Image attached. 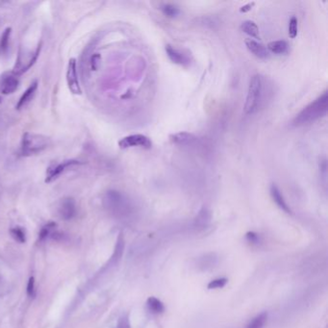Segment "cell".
Segmentation results:
<instances>
[{
    "label": "cell",
    "mask_w": 328,
    "mask_h": 328,
    "mask_svg": "<svg viewBox=\"0 0 328 328\" xmlns=\"http://www.w3.org/2000/svg\"><path fill=\"white\" fill-rule=\"evenodd\" d=\"M328 110V94L325 91L320 97L304 107L293 119V126L308 125L324 117Z\"/></svg>",
    "instance_id": "cell-1"
},
{
    "label": "cell",
    "mask_w": 328,
    "mask_h": 328,
    "mask_svg": "<svg viewBox=\"0 0 328 328\" xmlns=\"http://www.w3.org/2000/svg\"><path fill=\"white\" fill-rule=\"evenodd\" d=\"M52 146V140L41 134L25 132L23 135L21 146L19 150L20 156L28 157L36 155Z\"/></svg>",
    "instance_id": "cell-2"
},
{
    "label": "cell",
    "mask_w": 328,
    "mask_h": 328,
    "mask_svg": "<svg viewBox=\"0 0 328 328\" xmlns=\"http://www.w3.org/2000/svg\"><path fill=\"white\" fill-rule=\"evenodd\" d=\"M263 97V77L259 74L253 75L248 84L247 95L243 106L246 115H252L256 113L261 104Z\"/></svg>",
    "instance_id": "cell-3"
},
{
    "label": "cell",
    "mask_w": 328,
    "mask_h": 328,
    "mask_svg": "<svg viewBox=\"0 0 328 328\" xmlns=\"http://www.w3.org/2000/svg\"><path fill=\"white\" fill-rule=\"evenodd\" d=\"M41 49H42V43H39L36 49H34L33 51L21 50L18 55L16 64L13 68L12 73L16 74L17 76H20V75L26 73L28 70H30L31 67L38 60L39 55L41 53Z\"/></svg>",
    "instance_id": "cell-4"
},
{
    "label": "cell",
    "mask_w": 328,
    "mask_h": 328,
    "mask_svg": "<svg viewBox=\"0 0 328 328\" xmlns=\"http://www.w3.org/2000/svg\"><path fill=\"white\" fill-rule=\"evenodd\" d=\"M80 165H83V163L78 160H74V159L65 160L61 162H53L49 165V168L47 169L45 182H53L54 180L58 179L60 177V175L63 174L66 170L77 167V166H80Z\"/></svg>",
    "instance_id": "cell-5"
},
{
    "label": "cell",
    "mask_w": 328,
    "mask_h": 328,
    "mask_svg": "<svg viewBox=\"0 0 328 328\" xmlns=\"http://www.w3.org/2000/svg\"><path fill=\"white\" fill-rule=\"evenodd\" d=\"M119 146L122 149H128L133 147H141L144 149H150L152 146V142L148 137L142 134L129 135L119 142Z\"/></svg>",
    "instance_id": "cell-6"
},
{
    "label": "cell",
    "mask_w": 328,
    "mask_h": 328,
    "mask_svg": "<svg viewBox=\"0 0 328 328\" xmlns=\"http://www.w3.org/2000/svg\"><path fill=\"white\" fill-rule=\"evenodd\" d=\"M67 83L70 91L73 95H81L82 90L79 84L78 74H77V63L75 58L70 59L67 69Z\"/></svg>",
    "instance_id": "cell-7"
},
{
    "label": "cell",
    "mask_w": 328,
    "mask_h": 328,
    "mask_svg": "<svg viewBox=\"0 0 328 328\" xmlns=\"http://www.w3.org/2000/svg\"><path fill=\"white\" fill-rule=\"evenodd\" d=\"M20 85L19 76L12 72H6L0 75V93L2 95H12Z\"/></svg>",
    "instance_id": "cell-8"
},
{
    "label": "cell",
    "mask_w": 328,
    "mask_h": 328,
    "mask_svg": "<svg viewBox=\"0 0 328 328\" xmlns=\"http://www.w3.org/2000/svg\"><path fill=\"white\" fill-rule=\"evenodd\" d=\"M59 215L65 220H70L75 217L76 203L73 197H66L62 200L59 206Z\"/></svg>",
    "instance_id": "cell-9"
},
{
    "label": "cell",
    "mask_w": 328,
    "mask_h": 328,
    "mask_svg": "<svg viewBox=\"0 0 328 328\" xmlns=\"http://www.w3.org/2000/svg\"><path fill=\"white\" fill-rule=\"evenodd\" d=\"M245 47L254 56L259 59L266 60L269 57V52L265 46L258 43L253 39H246L245 40Z\"/></svg>",
    "instance_id": "cell-10"
},
{
    "label": "cell",
    "mask_w": 328,
    "mask_h": 328,
    "mask_svg": "<svg viewBox=\"0 0 328 328\" xmlns=\"http://www.w3.org/2000/svg\"><path fill=\"white\" fill-rule=\"evenodd\" d=\"M166 52L168 57L170 58V61L176 65L182 66V67H189L191 62L187 55H185L183 52L178 49H174L170 45L166 46Z\"/></svg>",
    "instance_id": "cell-11"
},
{
    "label": "cell",
    "mask_w": 328,
    "mask_h": 328,
    "mask_svg": "<svg viewBox=\"0 0 328 328\" xmlns=\"http://www.w3.org/2000/svg\"><path fill=\"white\" fill-rule=\"evenodd\" d=\"M170 139L173 144L180 146H193L197 142V137L194 134L188 132L172 134L170 135Z\"/></svg>",
    "instance_id": "cell-12"
},
{
    "label": "cell",
    "mask_w": 328,
    "mask_h": 328,
    "mask_svg": "<svg viewBox=\"0 0 328 328\" xmlns=\"http://www.w3.org/2000/svg\"><path fill=\"white\" fill-rule=\"evenodd\" d=\"M39 87V82L38 80H35L34 82H32L29 87L26 89L25 93L23 94V96L20 98L19 102L16 105V109L22 110L25 108V106L34 98L35 95H36L37 90Z\"/></svg>",
    "instance_id": "cell-13"
},
{
    "label": "cell",
    "mask_w": 328,
    "mask_h": 328,
    "mask_svg": "<svg viewBox=\"0 0 328 328\" xmlns=\"http://www.w3.org/2000/svg\"><path fill=\"white\" fill-rule=\"evenodd\" d=\"M269 193H270V195H271V198L272 200L275 202V204L277 206L279 207L280 209L282 211H284L285 213L287 214H292V210L291 208L289 207V205L287 204L285 198L283 195L281 194L278 187L275 185V184H272L269 188Z\"/></svg>",
    "instance_id": "cell-14"
},
{
    "label": "cell",
    "mask_w": 328,
    "mask_h": 328,
    "mask_svg": "<svg viewBox=\"0 0 328 328\" xmlns=\"http://www.w3.org/2000/svg\"><path fill=\"white\" fill-rule=\"evenodd\" d=\"M11 34H12V28L7 27L0 37V56L6 55L8 53Z\"/></svg>",
    "instance_id": "cell-15"
},
{
    "label": "cell",
    "mask_w": 328,
    "mask_h": 328,
    "mask_svg": "<svg viewBox=\"0 0 328 328\" xmlns=\"http://www.w3.org/2000/svg\"><path fill=\"white\" fill-rule=\"evenodd\" d=\"M241 30L243 31V33L247 34L248 36L251 37L253 39H259L260 38L259 28L256 25L255 23H253L251 21L243 22L242 25H241Z\"/></svg>",
    "instance_id": "cell-16"
},
{
    "label": "cell",
    "mask_w": 328,
    "mask_h": 328,
    "mask_svg": "<svg viewBox=\"0 0 328 328\" xmlns=\"http://www.w3.org/2000/svg\"><path fill=\"white\" fill-rule=\"evenodd\" d=\"M267 49L268 52L270 51L274 54H284L288 51L289 46L285 41H274V42H270L267 45Z\"/></svg>",
    "instance_id": "cell-17"
},
{
    "label": "cell",
    "mask_w": 328,
    "mask_h": 328,
    "mask_svg": "<svg viewBox=\"0 0 328 328\" xmlns=\"http://www.w3.org/2000/svg\"><path fill=\"white\" fill-rule=\"evenodd\" d=\"M147 307L148 309L154 314H163L165 312V305L164 303L154 296H150L147 298Z\"/></svg>",
    "instance_id": "cell-18"
},
{
    "label": "cell",
    "mask_w": 328,
    "mask_h": 328,
    "mask_svg": "<svg viewBox=\"0 0 328 328\" xmlns=\"http://www.w3.org/2000/svg\"><path fill=\"white\" fill-rule=\"evenodd\" d=\"M267 313L262 312L258 316H256L247 325L246 328H264L265 324L267 323Z\"/></svg>",
    "instance_id": "cell-19"
},
{
    "label": "cell",
    "mask_w": 328,
    "mask_h": 328,
    "mask_svg": "<svg viewBox=\"0 0 328 328\" xmlns=\"http://www.w3.org/2000/svg\"><path fill=\"white\" fill-rule=\"evenodd\" d=\"M160 9L163 14L168 18H176L180 14L179 8L173 4H170V3L161 5Z\"/></svg>",
    "instance_id": "cell-20"
},
{
    "label": "cell",
    "mask_w": 328,
    "mask_h": 328,
    "mask_svg": "<svg viewBox=\"0 0 328 328\" xmlns=\"http://www.w3.org/2000/svg\"><path fill=\"white\" fill-rule=\"evenodd\" d=\"M56 226H57V223L53 222V221H50L48 224L43 226V228L39 233V240L44 241L45 239H47L50 236V234L53 232V230L56 228Z\"/></svg>",
    "instance_id": "cell-21"
},
{
    "label": "cell",
    "mask_w": 328,
    "mask_h": 328,
    "mask_svg": "<svg viewBox=\"0 0 328 328\" xmlns=\"http://www.w3.org/2000/svg\"><path fill=\"white\" fill-rule=\"evenodd\" d=\"M10 233H11V236L14 238V240L17 241L18 243H25L26 242L25 232L22 227H20V226L14 227L10 230Z\"/></svg>",
    "instance_id": "cell-22"
},
{
    "label": "cell",
    "mask_w": 328,
    "mask_h": 328,
    "mask_svg": "<svg viewBox=\"0 0 328 328\" xmlns=\"http://www.w3.org/2000/svg\"><path fill=\"white\" fill-rule=\"evenodd\" d=\"M228 283V279L225 277H221V278H217V279L212 280L208 283L207 288L209 290H216V289H221L223 287H225V285Z\"/></svg>",
    "instance_id": "cell-23"
},
{
    "label": "cell",
    "mask_w": 328,
    "mask_h": 328,
    "mask_svg": "<svg viewBox=\"0 0 328 328\" xmlns=\"http://www.w3.org/2000/svg\"><path fill=\"white\" fill-rule=\"evenodd\" d=\"M288 32H289V36L292 39H294L295 37L297 36L298 33V22L297 19L293 16L290 21H289V27H288Z\"/></svg>",
    "instance_id": "cell-24"
},
{
    "label": "cell",
    "mask_w": 328,
    "mask_h": 328,
    "mask_svg": "<svg viewBox=\"0 0 328 328\" xmlns=\"http://www.w3.org/2000/svg\"><path fill=\"white\" fill-rule=\"evenodd\" d=\"M210 219H211V215H210L209 211H208L207 209H205V208H203V209L199 212L198 216L196 217V222H197L198 224L204 225V224H206V223H208V222L210 221Z\"/></svg>",
    "instance_id": "cell-25"
},
{
    "label": "cell",
    "mask_w": 328,
    "mask_h": 328,
    "mask_svg": "<svg viewBox=\"0 0 328 328\" xmlns=\"http://www.w3.org/2000/svg\"><path fill=\"white\" fill-rule=\"evenodd\" d=\"M245 238L249 243H251L252 244H259V243H261L260 235L257 234L256 232H253V231L247 232L245 234Z\"/></svg>",
    "instance_id": "cell-26"
},
{
    "label": "cell",
    "mask_w": 328,
    "mask_h": 328,
    "mask_svg": "<svg viewBox=\"0 0 328 328\" xmlns=\"http://www.w3.org/2000/svg\"><path fill=\"white\" fill-rule=\"evenodd\" d=\"M36 293V289H35V278L32 276L29 278L28 284H27V295L29 297H34Z\"/></svg>",
    "instance_id": "cell-27"
},
{
    "label": "cell",
    "mask_w": 328,
    "mask_h": 328,
    "mask_svg": "<svg viewBox=\"0 0 328 328\" xmlns=\"http://www.w3.org/2000/svg\"><path fill=\"white\" fill-rule=\"evenodd\" d=\"M117 328H131L130 320H129V316L127 314L122 315L117 324Z\"/></svg>",
    "instance_id": "cell-28"
},
{
    "label": "cell",
    "mask_w": 328,
    "mask_h": 328,
    "mask_svg": "<svg viewBox=\"0 0 328 328\" xmlns=\"http://www.w3.org/2000/svg\"><path fill=\"white\" fill-rule=\"evenodd\" d=\"M99 55L96 54V55H93L92 56V59H91V67H92V70H96L97 69V65H98V61H99Z\"/></svg>",
    "instance_id": "cell-29"
},
{
    "label": "cell",
    "mask_w": 328,
    "mask_h": 328,
    "mask_svg": "<svg viewBox=\"0 0 328 328\" xmlns=\"http://www.w3.org/2000/svg\"><path fill=\"white\" fill-rule=\"evenodd\" d=\"M254 2H251V3H247V4H245V5H243V7H241V9H240V12L242 13H247L249 12L251 9H252V7L254 6Z\"/></svg>",
    "instance_id": "cell-30"
},
{
    "label": "cell",
    "mask_w": 328,
    "mask_h": 328,
    "mask_svg": "<svg viewBox=\"0 0 328 328\" xmlns=\"http://www.w3.org/2000/svg\"><path fill=\"white\" fill-rule=\"evenodd\" d=\"M1 101H2V98H1V97H0V103H1Z\"/></svg>",
    "instance_id": "cell-31"
}]
</instances>
